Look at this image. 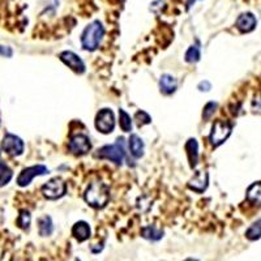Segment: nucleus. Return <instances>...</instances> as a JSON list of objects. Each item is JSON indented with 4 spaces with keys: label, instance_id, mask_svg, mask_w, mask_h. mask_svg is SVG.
I'll use <instances>...</instances> for the list:
<instances>
[{
    "label": "nucleus",
    "instance_id": "nucleus-12",
    "mask_svg": "<svg viewBox=\"0 0 261 261\" xmlns=\"http://www.w3.org/2000/svg\"><path fill=\"white\" fill-rule=\"evenodd\" d=\"M209 184V175L208 172L201 170V171H197L195 175L192 176L190 181H188V188L193 192L202 193L206 188H208Z\"/></svg>",
    "mask_w": 261,
    "mask_h": 261
},
{
    "label": "nucleus",
    "instance_id": "nucleus-30",
    "mask_svg": "<svg viewBox=\"0 0 261 261\" xmlns=\"http://www.w3.org/2000/svg\"><path fill=\"white\" fill-rule=\"evenodd\" d=\"M196 2H197V0H187V9H190L191 7L196 3Z\"/></svg>",
    "mask_w": 261,
    "mask_h": 261
},
{
    "label": "nucleus",
    "instance_id": "nucleus-22",
    "mask_svg": "<svg viewBox=\"0 0 261 261\" xmlns=\"http://www.w3.org/2000/svg\"><path fill=\"white\" fill-rule=\"evenodd\" d=\"M246 238L248 241H258L261 238V220L256 221L247 228Z\"/></svg>",
    "mask_w": 261,
    "mask_h": 261
},
{
    "label": "nucleus",
    "instance_id": "nucleus-6",
    "mask_svg": "<svg viewBox=\"0 0 261 261\" xmlns=\"http://www.w3.org/2000/svg\"><path fill=\"white\" fill-rule=\"evenodd\" d=\"M2 150L6 151L8 155L12 157H18V155L24 154L25 144L21 137L13 134H6L3 140H2Z\"/></svg>",
    "mask_w": 261,
    "mask_h": 261
},
{
    "label": "nucleus",
    "instance_id": "nucleus-11",
    "mask_svg": "<svg viewBox=\"0 0 261 261\" xmlns=\"http://www.w3.org/2000/svg\"><path fill=\"white\" fill-rule=\"evenodd\" d=\"M256 25H257V20H256L255 15L251 12L242 13V15L238 16L237 21H235V27L241 33L253 32Z\"/></svg>",
    "mask_w": 261,
    "mask_h": 261
},
{
    "label": "nucleus",
    "instance_id": "nucleus-19",
    "mask_svg": "<svg viewBox=\"0 0 261 261\" xmlns=\"http://www.w3.org/2000/svg\"><path fill=\"white\" fill-rule=\"evenodd\" d=\"M38 231L41 237H50L54 232V223L50 216H43L38 220Z\"/></svg>",
    "mask_w": 261,
    "mask_h": 261
},
{
    "label": "nucleus",
    "instance_id": "nucleus-20",
    "mask_svg": "<svg viewBox=\"0 0 261 261\" xmlns=\"http://www.w3.org/2000/svg\"><path fill=\"white\" fill-rule=\"evenodd\" d=\"M201 58V48H200L199 43H195V45L190 46L188 50L186 51V55H184V59L186 62L190 63V64H195L197 63Z\"/></svg>",
    "mask_w": 261,
    "mask_h": 261
},
{
    "label": "nucleus",
    "instance_id": "nucleus-24",
    "mask_svg": "<svg viewBox=\"0 0 261 261\" xmlns=\"http://www.w3.org/2000/svg\"><path fill=\"white\" fill-rule=\"evenodd\" d=\"M30 222H32V216H30V212L29 211H21L20 214H18L17 217V221H16V223H17L18 227L21 228V230H24V231H27V230H29L30 227Z\"/></svg>",
    "mask_w": 261,
    "mask_h": 261
},
{
    "label": "nucleus",
    "instance_id": "nucleus-18",
    "mask_svg": "<svg viewBox=\"0 0 261 261\" xmlns=\"http://www.w3.org/2000/svg\"><path fill=\"white\" fill-rule=\"evenodd\" d=\"M141 237L145 238L146 241L158 242L163 238V231L161 228H158L157 226L149 225L143 227V230H141Z\"/></svg>",
    "mask_w": 261,
    "mask_h": 261
},
{
    "label": "nucleus",
    "instance_id": "nucleus-4",
    "mask_svg": "<svg viewBox=\"0 0 261 261\" xmlns=\"http://www.w3.org/2000/svg\"><path fill=\"white\" fill-rule=\"evenodd\" d=\"M232 132V124L226 120H217L214 122L213 127H212L211 135H209V141H211L212 146L218 148L222 145L226 140L230 137Z\"/></svg>",
    "mask_w": 261,
    "mask_h": 261
},
{
    "label": "nucleus",
    "instance_id": "nucleus-32",
    "mask_svg": "<svg viewBox=\"0 0 261 261\" xmlns=\"http://www.w3.org/2000/svg\"><path fill=\"white\" fill-rule=\"evenodd\" d=\"M0 155H2V151H0Z\"/></svg>",
    "mask_w": 261,
    "mask_h": 261
},
{
    "label": "nucleus",
    "instance_id": "nucleus-26",
    "mask_svg": "<svg viewBox=\"0 0 261 261\" xmlns=\"http://www.w3.org/2000/svg\"><path fill=\"white\" fill-rule=\"evenodd\" d=\"M135 120L137 122V125H139V127H143V125L150 124V123H151L150 115H149L148 113H145V111H143V110L137 111V113L135 114Z\"/></svg>",
    "mask_w": 261,
    "mask_h": 261
},
{
    "label": "nucleus",
    "instance_id": "nucleus-29",
    "mask_svg": "<svg viewBox=\"0 0 261 261\" xmlns=\"http://www.w3.org/2000/svg\"><path fill=\"white\" fill-rule=\"evenodd\" d=\"M197 89H199L200 92H209V90L212 89V84L209 83L208 80H202L200 81L199 85H197Z\"/></svg>",
    "mask_w": 261,
    "mask_h": 261
},
{
    "label": "nucleus",
    "instance_id": "nucleus-3",
    "mask_svg": "<svg viewBox=\"0 0 261 261\" xmlns=\"http://www.w3.org/2000/svg\"><path fill=\"white\" fill-rule=\"evenodd\" d=\"M97 157L101 160H107L114 162L115 165H122L125 158V148L124 139L119 137L116 141L111 145H105L101 149H98Z\"/></svg>",
    "mask_w": 261,
    "mask_h": 261
},
{
    "label": "nucleus",
    "instance_id": "nucleus-28",
    "mask_svg": "<svg viewBox=\"0 0 261 261\" xmlns=\"http://www.w3.org/2000/svg\"><path fill=\"white\" fill-rule=\"evenodd\" d=\"M0 55L6 58H12L13 50L9 46H0Z\"/></svg>",
    "mask_w": 261,
    "mask_h": 261
},
{
    "label": "nucleus",
    "instance_id": "nucleus-16",
    "mask_svg": "<svg viewBox=\"0 0 261 261\" xmlns=\"http://www.w3.org/2000/svg\"><path fill=\"white\" fill-rule=\"evenodd\" d=\"M128 146H129V153L134 158H141L144 155V141L139 135H130L128 139Z\"/></svg>",
    "mask_w": 261,
    "mask_h": 261
},
{
    "label": "nucleus",
    "instance_id": "nucleus-27",
    "mask_svg": "<svg viewBox=\"0 0 261 261\" xmlns=\"http://www.w3.org/2000/svg\"><path fill=\"white\" fill-rule=\"evenodd\" d=\"M252 110L253 113L261 114V94L256 95L252 101Z\"/></svg>",
    "mask_w": 261,
    "mask_h": 261
},
{
    "label": "nucleus",
    "instance_id": "nucleus-13",
    "mask_svg": "<svg viewBox=\"0 0 261 261\" xmlns=\"http://www.w3.org/2000/svg\"><path fill=\"white\" fill-rule=\"evenodd\" d=\"M72 235L77 242L83 243V242L88 241L92 235V230H90L89 223L85 222V221H79L73 225L72 227Z\"/></svg>",
    "mask_w": 261,
    "mask_h": 261
},
{
    "label": "nucleus",
    "instance_id": "nucleus-5",
    "mask_svg": "<svg viewBox=\"0 0 261 261\" xmlns=\"http://www.w3.org/2000/svg\"><path fill=\"white\" fill-rule=\"evenodd\" d=\"M90 150H92V143L86 135L76 134L71 136L68 141V151L71 154L81 157V155L88 154Z\"/></svg>",
    "mask_w": 261,
    "mask_h": 261
},
{
    "label": "nucleus",
    "instance_id": "nucleus-10",
    "mask_svg": "<svg viewBox=\"0 0 261 261\" xmlns=\"http://www.w3.org/2000/svg\"><path fill=\"white\" fill-rule=\"evenodd\" d=\"M59 59L64 63L69 69L74 72V73H79V74H83L85 73L86 71V67H85V63L83 62L79 55H76L72 51H63V53L59 54Z\"/></svg>",
    "mask_w": 261,
    "mask_h": 261
},
{
    "label": "nucleus",
    "instance_id": "nucleus-7",
    "mask_svg": "<svg viewBox=\"0 0 261 261\" xmlns=\"http://www.w3.org/2000/svg\"><path fill=\"white\" fill-rule=\"evenodd\" d=\"M95 128L103 135L111 134L115 128V115L110 109H102L95 115Z\"/></svg>",
    "mask_w": 261,
    "mask_h": 261
},
{
    "label": "nucleus",
    "instance_id": "nucleus-9",
    "mask_svg": "<svg viewBox=\"0 0 261 261\" xmlns=\"http://www.w3.org/2000/svg\"><path fill=\"white\" fill-rule=\"evenodd\" d=\"M46 174H48V169L45 165H36V166L27 167L18 174L17 186L18 187H28L36 176H42L46 175Z\"/></svg>",
    "mask_w": 261,
    "mask_h": 261
},
{
    "label": "nucleus",
    "instance_id": "nucleus-2",
    "mask_svg": "<svg viewBox=\"0 0 261 261\" xmlns=\"http://www.w3.org/2000/svg\"><path fill=\"white\" fill-rule=\"evenodd\" d=\"M105 37V27L101 21H93L81 33V46L86 51H95Z\"/></svg>",
    "mask_w": 261,
    "mask_h": 261
},
{
    "label": "nucleus",
    "instance_id": "nucleus-25",
    "mask_svg": "<svg viewBox=\"0 0 261 261\" xmlns=\"http://www.w3.org/2000/svg\"><path fill=\"white\" fill-rule=\"evenodd\" d=\"M217 109H218V103H217V102H208V103L204 106V110H202V120H205V122L211 120L212 116H213L214 113L217 111Z\"/></svg>",
    "mask_w": 261,
    "mask_h": 261
},
{
    "label": "nucleus",
    "instance_id": "nucleus-8",
    "mask_svg": "<svg viewBox=\"0 0 261 261\" xmlns=\"http://www.w3.org/2000/svg\"><path fill=\"white\" fill-rule=\"evenodd\" d=\"M41 192L45 199L58 200L65 195V192H67V186H65V183L60 178H54L42 186Z\"/></svg>",
    "mask_w": 261,
    "mask_h": 261
},
{
    "label": "nucleus",
    "instance_id": "nucleus-14",
    "mask_svg": "<svg viewBox=\"0 0 261 261\" xmlns=\"http://www.w3.org/2000/svg\"><path fill=\"white\" fill-rule=\"evenodd\" d=\"M184 149L187 151V158L191 169H195L199 163V143L196 139H188Z\"/></svg>",
    "mask_w": 261,
    "mask_h": 261
},
{
    "label": "nucleus",
    "instance_id": "nucleus-15",
    "mask_svg": "<svg viewBox=\"0 0 261 261\" xmlns=\"http://www.w3.org/2000/svg\"><path fill=\"white\" fill-rule=\"evenodd\" d=\"M178 89V81L171 74H162L160 79V92L163 95H171Z\"/></svg>",
    "mask_w": 261,
    "mask_h": 261
},
{
    "label": "nucleus",
    "instance_id": "nucleus-1",
    "mask_svg": "<svg viewBox=\"0 0 261 261\" xmlns=\"http://www.w3.org/2000/svg\"><path fill=\"white\" fill-rule=\"evenodd\" d=\"M84 200L86 204L94 209L105 208L110 201V188L101 180L92 181L85 190Z\"/></svg>",
    "mask_w": 261,
    "mask_h": 261
},
{
    "label": "nucleus",
    "instance_id": "nucleus-21",
    "mask_svg": "<svg viewBox=\"0 0 261 261\" xmlns=\"http://www.w3.org/2000/svg\"><path fill=\"white\" fill-rule=\"evenodd\" d=\"M13 178V171L9 169V166L7 163L2 162L0 161V188L7 186L9 181L12 180Z\"/></svg>",
    "mask_w": 261,
    "mask_h": 261
},
{
    "label": "nucleus",
    "instance_id": "nucleus-23",
    "mask_svg": "<svg viewBox=\"0 0 261 261\" xmlns=\"http://www.w3.org/2000/svg\"><path fill=\"white\" fill-rule=\"evenodd\" d=\"M119 125H120L123 132H130L132 130V119L123 109H119Z\"/></svg>",
    "mask_w": 261,
    "mask_h": 261
},
{
    "label": "nucleus",
    "instance_id": "nucleus-17",
    "mask_svg": "<svg viewBox=\"0 0 261 261\" xmlns=\"http://www.w3.org/2000/svg\"><path fill=\"white\" fill-rule=\"evenodd\" d=\"M247 201L252 205H261V181L251 184L246 192Z\"/></svg>",
    "mask_w": 261,
    "mask_h": 261
},
{
    "label": "nucleus",
    "instance_id": "nucleus-31",
    "mask_svg": "<svg viewBox=\"0 0 261 261\" xmlns=\"http://www.w3.org/2000/svg\"><path fill=\"white\" fill-rule=\"evenodd\" d=\"M183 261H199V260H197V258L190 257V258H186V260H183Z\"/></svg>",
    "mask_w": 261,
    "mask_h": 261
}]
</instances>
